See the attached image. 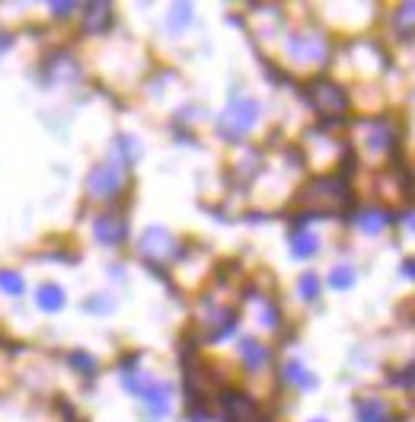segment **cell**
<instances>
[{"mask_svg":"<svg viewBox=\"0 0 415 422\" xmlns=\"http://www.w3.org/2000/svg\"><path fill=\"white\" fill-rule=\"evenodd\" d=\"M329 285L332 288H352L355 285V269L352 265H335L329 272Z\"/></svg>","mask_w":415,"mask_h":422,"instance_id":"7c38bea8","label":"cell"},{"mask_svg":"<svg viewBox=\"0 0 415 422\" xmlns=\"http://www.w3.org/2000/svg\"><path fill=\"white\" fill-rule=\"evenodd\" d=\"M7 42H10V38H7V36H0V48H3V45H7Z\"/></svg>","mask_w":415,"mask_h":422,"instance_id":"ffe728a7","label":"cell"},{"mask_svg":"<svg viewBox=\"0 0 415 422\" xmlns=\"http://www.w3.org/2000/svg\"><path fill=\"white\" fill-rule=\"evenodd\" d=\"M70 10H74L70 3H54V13H70Z\"/></svg>","mask_w":415,"mask_h":422,"instance_id":"d6986e66","label":"cell"},{"mask_svg":"<svg viewBox=\"0 0 415 422\" xmlns=\"http://www.w3.org/2000/svg\"><path fill=\"white\" fill-rule=\"evenodd\" d=\"M285 377H287V381H294L297 387H303V391H310V387L317 384V377L310 374V371H303L301 362H287L285 365Z\"/></svg>","mask_w":415,"mask_h":422,"instance_id":"9c48e42d","label":"cell"},{"mask_svg":"<svg viewBox=\"0 0 415 422\" xmlns=\"http://www.w3.org/2000/svg\"><path fill=\"white\" fill-rule=\"evenodd\" d=\"M36 304H38V310H48V314H54V310H61L64 307V291H61L58 285H38V291H36Z\"/></svg>","mask_w":415,"mask_h":422,"instance_id":"5b68a950","label":"cell"},{"mask_svg":"<svg viewBox=\"0 0 415 422\" xmlns=\"http://www.w3.org/2000/svg\"><path fill=\"white\" fill-rule=\"evenodd\" d=\"M119 186L121 176L115 170V163H99L90 173V192H96V196H112V192H119Z\"/></svg>","mask_w":415,"mask_h":422,"instance_id":"3957f363","label":"cell"},{"mask_svg":"<svg viewBox=\"0 0 415 422\" xmlns=\"http://www.w3.org/2000/svg\"><path fill=\"white\" fill-rule=\"evenodd\" d=\"M386 221H390V218H386L384 211H377V208H374V211H361V214H358V224H361L364 231H368V234L380 231V227H384Z\"/></svg>","mask_w":415,"mask_h":422,"instance_id":"8fae6325","label":"cell"},{"mask_svg":"<svg viewBox=\"0 0 415 422\" xmlns=\"http://www.w3.org/2000/svg\"><path fill=\"white\" fill-rule=\"evenodd\" d=\"M109 20H112V10H109V3H90V10H86V26L90 29H106Z\"/></svg>","mask_w":415,"mask_h":422,"instance_id":"ba28073f","label":"cell"},{"mask_svg":"<svg viewBox=\"0 0 415 422\" xmlns=\"http://www.w3.org/2000/svg\"><path fill=\"white\" fill-rule=\"evenodd\" d=\"M169 20H173V26H182L186 20H192V7H186V3H182V7H176L173 13H169Z\"/></svg>","mask_w":415,"mask_h":422,"instance_id":"e0dca14e","label":"cell"},{"mask_svg":"<svg viewBox=\"0 0 415 422\" xmlns=\"http://www.w3.org/2000/svg\"><path fill=\"white\" fill-rule=\"evenodd\" d=\"M243 355L249 358V368H259L265 362V349L256 340H243Z\"/></svg>","mask_w":415,"mask_h":422,"instance_id":"4fadbf2b","label":"cell"},{"mask_svg":"<svg viewBox=\"0 0 415 422\" xmlns=\"http://www.w3.org/2000/svg\"><path fill=\"white\" fill-rule=\"evenodd\" d=\"M313 422H323V419H313Z\"/></svg>","mask_w":415,"mask_h":422,"instance_id":"44dd1931","label":"cell"},{"mask_svg":"<svg viewBox=\"0 0 415 422\" xmlns=\"http://www.w3.org/2000/svg\"><path fill=\"white\" fill-rule=\"evenodd\" d=\"M301 294L307 298V301L317 298V294H319V279H317V275H303V279H301Z\"/></svg>","mask_w":415,"mask_h":422,"instance_id":"2e32d148","label":"cell"},{"mask_svg":"<svg viewBox=\"0 0 415 422\" xmlns=\"http://www.w3.org/2000/svg\"><path fill=\"white\" fill-rule=\"evenodd\" d=\"M310 96H313V106H317V109H345V103H348L345 90H339V87L329 80H313Z\"/></svg>","mask_w":415,"mask_h":422,"instance_id":"7a4b0ae2","label":"cell"},{"mask_svg":"<svg viewBox=\"0 0 415 422\" xmlns=\"http://www.w3.org/2000/svg\"><path fill=\"white\" fill-rule=\"evenodd\" d=\"M384 403L380 400H364L361 407H358V419L361 422H384L386 419V413H384Z\"/></svg>","mask_w":415,"mask_h":422,"instance_id":"30bf717a","label":"cell"},{"mask_svg":"<svg viewBox=\"0 0 415 422\" xmlns=\"http://www.w3.org/2000/svg\"><path fill=\"white\" fill-rule=\"evenodd\" d=\"M96 237L103 243H119L121 237H125V224H115V214H103V218H96Z\"/></svg>","mask_w":415,"mask_h":422,"instance_id":"8992f818","label":"cell"},{"mask_svg":"<svg viewBox=\"0 0 415 422\" xmlns=\"http://www.w3.org/2000/svg\"><path fill=\"white\" fill-rule=\"evenodd\" d=\"M0 288L7 294H20L23 291V279H20L16 272H0Z\"/></svg>","mask_w":415,"mask_h":422,"instance_id":"5bb4252c","label":"cell"},{"mask_svg":"<svg viewBox=\"0 0 415 422\" xmlns=\"http://www.w3.org/2000/svg\"><path fill=\"white\" fill-rule=\"evenodd\" d=\"M291 249H294L297 259H307L319 249V240L310 234V231H294V234H291Z\"/></svg>","mask_w":415,"mask_h":422,"instance_id":"52a82bcc","label":"cell"},{"mask_svg":"<svg viewBox=\"0 0 415 422\" xmlns=\"http://www.w3.org/2000/svg\"><path fill=\"white\" fill-rule=\"evenodd\" d=\"M256 119H259V106L252 103V99L227 106V112L220 115V135L230 138V141H236V138H243L249 129H252V122Z\"/></svg>","mask_w":415,"mask_h":422,"instance_id":"6da1fadb","label":"cell"},{"mask_svg":"<svg viewBox=\"0 0 415 422\" xmlns=\"http://www.w3.org/2000/svg\"><path fill=\"white\" fill-rule=\"evenodd\" d=\"M402 275L415 279V259H406V263H402Z\"/></svg>","mask_w":415,"mask_h":422,"instance_id":"ac0fdd59","label":"cell"},{"mask_svg":"<svg viewBox=\"0 0 415 422\" xmlns=\"http://www.w3.org/2000/svg\"><path fill=\"white\" fill-rule=\"evenodd\" d=\"M141 397H144V403L151 407L153 416H166V409H169V387L166 384H144Z\"/></svg>","mask_w":415,"mask_h":422,"instance_id":"277c9868","label":"cell"},{"mask_svg":"<svg viewBox=\"0 0 415 422\" xmlns=\"http://www.w3.org/2000/svg\"><path fill=\"white\" fill-rule=\"evenodd\" d=\"M70 365H74L77 371H83V374H93V371H96L93 355H83V352H70Z\"/></svg>","mask_w":415,"mask_h":422,"instance_id":"9a60e30c","label":"cell"}]
</instances>
